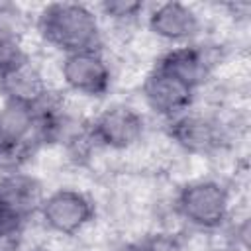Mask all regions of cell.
I'll return each mask as SVG.
<instances>
[{
  "label": "cell",
  "mask_w": 251,
  "mask_h": 251,
  "mask_svg": "<svg viewBox=\"0 0 251 251\" xmlns=\"http://www.w3.org/2000/svg\"><path fill=\"white\" fill-rule=\"evenodd\" d=\"M0 94L4 102L37 106L51 94V90L41 69L27 55L22 63L0 76Z\"/></svg>",
  "instance_id": "cell-12"
},
{
  "label": "cell",
  "mask_w": 251,
  "mask_h": 251,
  "mask_svg": "<svg viewBox=\"0 0 251 251\" xmlns=\"http://www.w3.org/2000/svg\"><path fill=\"white\" fill-rule=\"evenodd\" d=\"M145 25L155 37L173 45L194 43L204 29L202 16L194 6L184 2H159L147 6Z\"/></svg>",
  "instance_id": "cell-10"
},
{
  "label": "cell",
  "mask_w": 251,
  "mask_h": 251,
  "mask_svg": "<svg viewBox=\"0 0 251 251\" xmlns=\"http://www.w3.org/2000/svg\"><path fill=\"white\" fill-rule=\"evenodd\" d=\"M22 251H47L45 247H29V249H22Z\"/></svg>",
  "instance_id": "cell-17"
},
{
  "label": "cell",
  "mask_w": 251,
  "mask_h": 251,
  "mask_svg": "<svg viewBox=\"0 0 251 251\" xmlns=\"http://www.w3.org/2000/svg\"><path fill=\"white\" fill-rule=\"evenodd\" d=\"M96 206L92 198L78 188H57L45 194L37 218L45 229L57 235H76L92 224Z\"/></svg>",
  "instance_id": "cell-6"
},
{
  "label": "cell",
  "mask_w": 251,
  "mask_h": 251,
  "mask_svg": "<svg viewBox=\"0 0 251 251\" xmlns=\"http://www.w3.org/2000/svg\"><path fill=\"white\" fill-rule=\"evenodd\" d=\"M0 227H4V224H2V222H0ZM6 227H10V226H6Z\"/></svg>",
  "instance_id": "cell-18"
},
{
  "label": "cell",
  "mask_w": 251,
  "mask_h": 251,
  "mask_svg": "<svg viewBox=\"0 0 251 251\" xmlns=\"http://www.w3.org/2000/svg\"><path fill=\"white\" fill-rule=\"evenodd\" d=\"M22 233L20 227H0V251H22Z\"/></svg>",
  "instance_id": "cell-15"
},
{
  "label": "cell",
  "mask_w": 251,
  "mask_h": 251,
  "mask_svg": "<svg viewBox=\"0 0 251 251\" xmlns=\"http://www.w3.org/2000/svg\"><path fill=\"white\" fill-rule=\"evenodd\" d=\"M45 135L37 106L2 102L0 106V175L24 171L45 147Z\"/></svg>",
  "instance_id": "cell-2"
},
{
  "label": "cell",
  "mask_w": 251,
  "mask_h": 251,
  "mask_svg": "<svg viewBox=\"0 0 251 251\" xmlns=\"http://www.w3.org/2000/svg\"><path fill=\"white\" fill-rule=\"evenodd\" d=\"M35 29L39 37L63 57L104 47L100 16L96 8L82 2L45 4L35 18Z\"/></svg>",
  "instance_id": "cell-1"
},
{
  "label": "cell",
  "mask_w": 251,
  "mask_h": 251,
  "mask_svg": "<svg viewBox=\"0 0 251 251\" xmlns=\"http://www.w3.org/2000/svg\"><path fill=\"white\" fill-rule=\"evenodd\" d=\"M86 131L94 147L126 151L143 139L145 118L133 106L112 104L86 122Z\"/></svg>",
  "instance_id": "cell-5"
},
{
  "label": "cell",
  "mask_w": 251,
  "mask_h": 251,
  "mask_svg": "<svg viewBox=\"0 0 251 251\" xmlns=\"http://www.w3.org/2000/svg\"><path fill=\"white\" fill-rule=\"evenodd\" d=\"M218 63L220 47L194 41L186 45H173L157 59L155 65L198 92L210 80Z\"/></svg>",
  "instance_id": "cell-11"
},
{
  "label": "cell",
  "mask_w": 251,
  "mask_h": 251,
  "mask_svg": "<svg viewBox=\"0 0 251 251\" xmlns=\"http://www.w3.org/2000/svg\"><path fill=\"white\" fill-rule=\"evenodd\" d=\"M196 90L173 76L171 73L159 69L157 65L145 75L141 82V98L151 114L163 122H171L180 114L192 110L196 100Z\"/></svg>",
  "instance_id": "cell-9"
},
{
  "label": "cell",
  "mask_w": 251,
  "mask_h": 251,
  "mask_svg": "<svg viewBox=\"0 0 251 251\" xmlns=\"http://www.w3.org/2000/svg\"><path fill=\"white\" fill-rule=\"evenodd\" d=\"M45 198L43 182L25 171L0 175V222L10 227L24 229L25 224L37 218Z\"/></svg>",
  "instance_id": "cell-7"
},
{
  "label": "cell",
  "mask_w": 251,
  "mask_h": 251,
  "mask_svg": "<svg viewBox=\"0 0 251 251\" xmlns=\"http://www.w3.org/2000/svg\"><path fill=\"white\" fill-rule=\"evenodd\" d=\"M169 139L182 151L198 157H208L222 151L229 141L227 126L212 114L188 110L178 118L165 122Z\"/></svg>",
  "instance_id": "cell-4"
},
{
  "label": "cell",
  "mask_w": 251,
  "mask_h": 251,
  "mask_svg": "<svg viewBox=\"0 0 251 251\" xmlns=\"http://www.w3.org/2000/svg\"><path fill=\"white\" fill-rule=\"evenodd\" d=\"M175 214L196 229H220L231 214L229 188L216 178H196L182 184L173 202Z\"/></svg>",
  "instance_id": "cell-3"
},
{
  "label": "cell",
  "mask_w": 251,
  "mask_h": 251,
  "mask_svg": "<svg viewBox=\"0 0 251 251\" xmlns=\"http://www.w3.org/2000/svg\"><path fill=\"white\" fill-rule=\"evenodd\" d=\"M147 4L135 2V0H106L96 6V12L100 18H106L108 22H114L118 25H127L141 16H145Z\"/></svg>",
  "instance_id": "cell-13"
},
{
  "label": "cell",
  "mask_w": 251,
  "mask_h": 251,
  "mask_svg": "<svg viewBox=\"0 0 251 251\" xmlns=\"http://www.w3.org/2000/svg\"><path fill=\"white\" fill-rule=\"evenodd\" d=\"M61 78L63 84L78 96L102 98L112 86V67L104 49L80 51L61 59Z\"/></svg>",
  "instance_id": "cell-8"
},
{
  "label": "cell",
  "mask_w": 251,
  "mask_h": 251,
  "mask_svg": "<svg viewBox=\"0 0 251 251\" xmlns=\"http://www.w3.org/2000/svg\"><path fill=\"white\" fill-rule=\"evenodd\" d=\"M112 251H149L145 241H129V243H122L118 247H114Z\"/></svg>",
  "instance_id": "cell-16"
},
{
  "label": "cell",
  "mask_w": 251,
  "mask_h": 251,
  "mask_svg": "<svg viewBox=\"0 0 251 251\" xmlns=\"http://www.w3.org/2000/svg\"><path fill=\"white\" fill-rule=\"evenodd\" d=\"M27 53L24 51L20 33L12 27V24L0 22V76L22 63Z\"/></svg>",
  "instance_id": "cell-14"
}]
</instances>
